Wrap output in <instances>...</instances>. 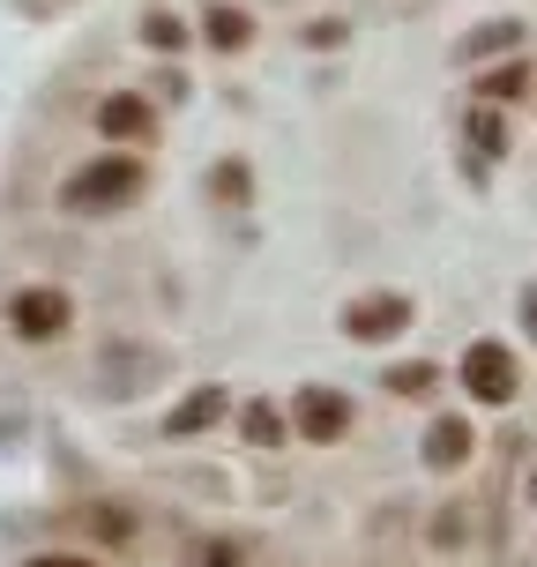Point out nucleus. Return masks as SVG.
<instances>
[{
  "label": "nucleus",
  "mask_w": 537,
  "mask_h": 567,
  "mask_svg": "<svg viewBox=\"0 0 537 567\" xmlns=\"http://www.w3.org/2000/svg\"><path fill=\"white\" fill-rule=\"evenodd\" d=\"M30 567H97V560H83V553H38Z\"/></svg>",
  "instance_id": "obj_20"
},
{
  "label": "nucleus",
  "mask_w": 537,
  "mask_h": 567,
  "mask_svg": "<svg viewBox=\"0 0 537 567\" xmlns=\"http://www.w3.org/2000/svg\"><path fill=\"white\" fill-rule=\"evenodd\" d=\"M195 567H247V553H239L231 538H217V545H202V553H195Z\"/></svg>",
  "instance_id": "obj_17"
},
{
  "label": "nucleus",
  "mask_w": 537,
  "mask_h": 567,
  "mask_svg": "<svg viewBox=\"0 0 537 567\" xmlns=\"http://www.w3.org/2000/svg\"><path fill=\"white\" fill-rule=\"evenodd\" d=\"M463 389H471V396L478 403H515L523 396V359H515L508 343H471V351H463Z\"/></svg>",
  "instance_id": "obj_4"
},
{
  "label": "nucleus",
  "mask_w": 537,
  "mask_h": 567,
  "mask_svg": "<svg viewBox=\"0 0 537 567\" xmlns=\"http://www.w3.org/2000/svg\"><path fill=\"white\" fill-rule=\"evenodd\" d=\"M97 135H113V142H149V135H157L149 97H135V90H113V97L97 105Z\"/></svg>",
  "instance_id": "obj_7"
},
{
  "label": "nucleus",
  "mask_w": 537,
  "mask_h": 567,
  "mask_svg": "<svg viewBox=\"0 0 537 567\" xmlns=\"http://www.w3.org/2000/svg\"><path fill=\"white\" fill-rule=\"evenodd\" d=\"M463 135H471L478 157H508V113H500V105H478V113L463 120Z\"/></svg>",
  "instance_id": "obj_12"
},
{
  "label": "nucleus",
  "mask_w": 537,
  "mask_h": 567,
  "mask_svg": "<svg viewBox=\"0 0 537 567\" xmlns=\"http://www.w3.org/2000/svg\"><path fill=\"white\" fill-rule=\"evenodd\" d=\"M411 329V299L403 291H366V299H351V313H343V337L351 343H389Z\"/></svg>",
  "instance_id": "obj_5"
},
{
  "label": "nucleus",
  "mask_w": 537,
  "mask_h": 567,
  "mask_svg": "<svg viewBox=\"0 0 537 567\" xmlns=\"http://www.w3.org/2000/svg\"><path fill=\"white\" fill-rule=\"evenodd\" d=\"M68 321H75V299H68L60 284H23V291L8 299V329L23 343H53Z\"/></svg>",
  "instance_id": "obj_3"
},
{
  "label": "nucleus",
  "mask_w": 537,
  "mask_h": 567,
  "mask_svg": "<svg viewBox=\"0 0 537 567\" xmlns=\"http://www.w3.org/2000/svg\"><path fill=\"white\" fill-rule=\"evenodd\" d=\"M307 45H343V23H307Z\"/></svg>",
  "instance_id": "obj_19"
},
{
  "label": "nucleus",
  "mask_w": 537,
  "mask_h": 567,
  "mask_svg": "<svg viewBox=\"0 0 537 567\" xmlns=\"http://www.w3.org/2000/svg\"><path fill=\"white\" fill-rule=\"evenodd\" d=\"M523 97H530V60L523 53H508L500 68L478 75V105H523Z\"/></svg>",
  "instance_id": "obj_9"
},
{
  "label": "nucleus",
  "mask_w": 537,
  "mask_h": 567,
  "mask_svg": "<svg viewBox=\"0 0 537 567\" xmlns=\"http://www.w3.org/2000/svg\"><path fill=\"white\" fill-rule=\"evenodd\" d=\"M523 45V23H485L463 38V60H485V53H515Z\"/></svg>",
  "instance_id": "obj_14"
},
{
  "label": "nucleus",
  "mask_w": 537,
  "mask_h": 567,
  "mask_svg": "<svg viewBox=\"0 0 537 567\" xmlns=\"http://www.w3.org/2000/svg\"><path fill=\"white\" fill-rule=\"evenodd\" d=\"M202 38H209L217 53H247V45H255V16H247V8H231V0H217V8L202 16Z\"/></svg>",
  "instance_id": "obj_10"
},
{
  "label": "nucleus",
  "mask_w": 537,
  "mask_h": 567,
  "mask_svg": "<svg viewBox=\"0 0 537 567\" xmlns=\"http://www.w3.org/2000/svg\"><path fill=\"white\" fill-rule=\"evenodd\" d=\"M142 38H149V45H157V53H179V45H187V23H179V16H165V8H157V16H142Z\"/></svg>",
  "instance_id": "obj_16"
},
{
  "label": "nucleus",
  "mask_w": 537,
  "mask_h": 567,
  "mask_svg": "<svg viewBox=\"0 0 537 567\" xmlns=\"http://www.w3.org/2000/svg\"><path fill=\"white\" fill-rule=\"evenodd\" d=\"M209 195L231 202V209L255 195V172H247V157H225V165H209Z\"/></svg>",
  "instance_id": "obj_13"
},
{
  "label": "nucleus",
  "mask_w": 537,
  "mask_h": 567,
  "mask_svg": "<svg viewBox=\"0 0 537 567\" xmlns=\"http://www.w3.org/2000/svg\"><path fill=\"white\" fill-rule=\"evenodd\" d=\"M149 187V172L142 157H90L60 179V209H75V217H105V209H127V202Z\"/></svg>",
  "instance_id": "obj_1"
},
{
  "label": "nucleus",
  "mask_w": 537,
  "mask_h": 567,
  "mask_svg": "<svg viewBox=\"0 0 537 567\" xmlns=\"http://www.w3.org/2000/svg\"><path fill=\"white\" fill-rule=\"evenodd\" d=\"M471 449H478L471 419H433V425H425V463H433V471H463Z\"/></svg>",
  "instance_id": "obj_8"
},
{
  "label": "nucleus",
  "mask_w": 537,
  "mask_h": 567,
  "mask_svg": "<svg viewBox=\"0 0 537 567\" xmlns=\"http://www.w3.org/2000/svg\"><path fill=\"white\" fill-rule=\"evenodd\" d=\"M283 425H291V441H313V449H337L343 433H351V396L343 389H299L291 396V411H283Z\"/></svg>",
  "instance_id": "obj_2"
},
{
  "label": "nucleus",
  "mask_w": 537,
  "mask_h": 567,
  "mask_svg": "<svg viewBox=\"0 0 537 567\" xmlns=\"http://www.w3.org/2000/svg\"><path fill=\"white\" fill-rule=\"evenodd\" d=\"M239 441H247V449H283L291 425H283V411L269 396H255V403H239Z\"/></svg>",
  "instance_id": "obj_11"
},
{
  "label": "nucleus",
  "mask_w": 537,
  "mask_h": 567,
  "mask_svg": "<svg viewBox=\"0 0 537 567\" xmlns=\"http://www.w3.org/2000/svg\"><path fill=\"white\" fill-rule=\"evenodd\" d=\"M225 411H231V396L217 389V381H202V389H187V396L165 411V441H202V433L225 419Z\"/></svg>",
  "instance_id": "obj_6"
},
{
  "label": "nucleus",
  "mask_w": 537,
  "mask_h": 567,
  "mask_svg": "<svg viewBox=\"0 0 537 567\" xmlns=\"http://www.w3.org/2000/svg\"><path fill=\"white\" fill-rule=\"evenodd\" d=\"M90 530H97V538H127L135 523H127V515H120V508H97V515H90Z\"/></svg>",
  "instance_id": "obj_18"
},
{
  "label": "nucleus",
  "mask_w": 537,
  "mask_h": 567,
  "mask_svg": "<svg viewBox=\"0 0 537 567\" xmlns=\"http://www.w3.org/2000/svg\"><path fill=\"white\" fill-rule=\"evenodd\" d=\"M433 373H441V367H425V359H403V367H389L381 381H389L396 396H433Z\"/></svg>",
  "instance_id": "obj_15"
}]
</instances>
